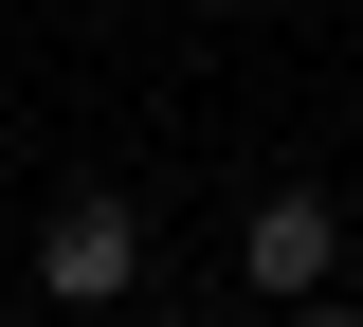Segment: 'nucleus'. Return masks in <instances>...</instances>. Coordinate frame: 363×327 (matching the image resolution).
Instances as JSON below:
<instances>
[{
  "label": "nucleus",
  "mask_w": 363,
  "mask_h": 327,
  "mask_svg": "<svg viewBox=\"0 0 363 327\" xmlns=\"http://www.w3.org/2000/svg\"><path fill=\"white\" fill-rule=\"evenodd\" d=\"M327 255H345V236H327V200L291 182V200H255V255H236V273L255 291H327Z\"/></svg>",
  "instance_id": "nucleus-2"
},
{
  "label": "nucleus",
  "mask_w": 363,
  "mask_h": 327,
  "mask_svg": "<svg viewBox=\"0 0 363 327\" xmlns=\"http://www.w3.org/2000/svg\"><path fill=\"white\" fill-rule=\"evenodd\" d=\"M128 273H145V218L128 200H55V236H37V291L55 309H109Z\"/></svg>",
  "instance_id": "nucleus-1"
},
{
  "label": "nucleus",
  "mask_w": 363,
  "mask_h": 327,
  "mask_svg": "<svg viewBox=\"0 0 363 327\" xmlns=\"http://www.w3.org/2000/svg\"><path fill=\"white\" fill-rule=\"evenodd\" d=\"M309 327H363V309H327V291H309Z\"/></svg>",
  "instance_id": "nucleus-3"
}]
</instances>
